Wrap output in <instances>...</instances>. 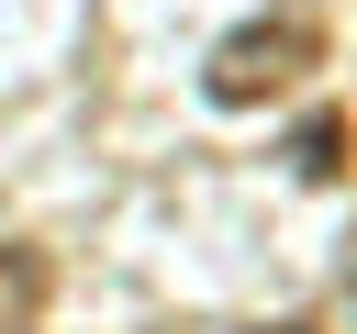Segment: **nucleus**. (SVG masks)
<instances>
[{"label":"nucleus","instance_id":"obj_1","mask_svg":"<svg viewBox=\"0 0 357 334\" xmlns=\"http://www.w3.org/2000/svg\"><path fill=\"white\" fill-rule=\"evenodd\" d=\"M312 67H324V22H312V11H279V22H245V33H223V45H212V100H223V111H245V100H268V89L312 78Z\"/></svg>","mask_w":357,"mask_h":334},{"label":"nucleus","instance_id":"obj_2","mask_svg":"<svg viewBox=\"0 0 357 334\" xmlns=\"http://www.w3.org/2000/svg\"><path fill=\"white\" fill-rule=\"evenodd\" d=\"M45 301H56L45 245H0V334H33V323H45Z\"/></svg>","mask_w":357,"mask_h":334},{"label":"nucleus","instance_id":"obj_3","mask_svg":"<svg viewBox=\"0 0 357 334\" xmlns=\"http://www.w3.org/2000/svg\"><path fill=\"white\" fill-rule=\"evenodd\" d=\"M290 156H301V178H346V111H312Z\"/></svg>","mask_w":357,"mask_h":334}]
</instances>
